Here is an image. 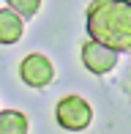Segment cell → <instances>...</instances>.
Instances as JSON below:
<instances>
[{
  "label": "cell",
  "instance_id": "1",
  "mask_svg": "<svg viewBox=\"0 0 131 134\" xmlns=\"http://www.w3.org/2000/svg\"><path fill=\"white\" fill-rule=\"evenodd\" d=\"M90 38L117 52L131 49V0H90L85 8Z\"/></svg>",
  "mask_w": 131,
  "mask_h": 134
},
{
  "label": "cell",
  "instance_id": "2",
  "mask_svg": "<svg viewBox=\"0 0 131 134\" xmlns=\"http://www.w3.org/2000/svg\"><path fill=\"white\" fill-rule=\"evenodd\" d=\"M55 120L63 131H85L93 123V107L85 96H63L55 104Z\"/></svg>",
  "mask_w": 131,
  "mask_h": 134
},
{
  "label": "cell",
  "instance_id": "3",
  "mask_svg": "<svg viewBox=\"0 0 131 134\" xmlns=\"http://www.w3.org/2000/svg\"><path fill=\"white\" fill-rule=\"evenodd\" d=\"M19 80L33 90H44L55 80V66H52V60L46 55L30 52L19 60Z\"/></svg>",
  "mask_w": 131,
  "mask_h": 134
},
{
  "label": "cell",
  "instance_id": "4",
  "mask_svg": "<svg viewBox=\"0 0 131 134\" xmlns=\"http://www.w3.org/2000/svg\"><path fill=\"white\" fill-rule=\"evenodd\" d=\"M117 49H112V47H106V44H101V41L96 38H87L85 44H82V52H79V58H82V66H85L90 74H109L112 69L117 66Z\"/></svg>",
  "mask_w": 131,
  "mask_h": 134
},
{
  "label": "cell",
  "instance_id": "5",
  "mask_svg": "<svg viewBox=\"0 0 131 134\" xmlns=\"http://www.w3.org/2000/svg\"><path fill=\"white\" fill-rule=\"evenodd\" d=\"M25 36V16L11 5L0 8V47H11Z\"/></svg>",
  "mask_w": 131,
  "mask_h": 134
},
{
  "label": "cell",
  "instance_id": "6",
  "mask_svg": "<svg viewBox=\"0 0 131 134\" xmlns=\"http://www.w3.org/2000/svg\"><path fill=\"white\" fill-rule=\"evenodd\" d=\"M30 120L19 109H0V134H27Z\"/></svg>",
  "mask_w": 131,
  "mask_h": 134
},
{
  "label": "cell",
  "instance_id": "7",
  "mask_svg": "<svg viewBox=\"0 0 131 134\" xmlns=\"http://www.w3.org/2000/svg\"><path fill=\"white\" fill-rule=\"evenodd\" d=\"M41 3L44 0H5V5H11L14 11H19L25 19H30V16H35L41 11Z\"/></svg>",
  "mask_w": 131,
  "mask_h": 134
}]
</instances>
